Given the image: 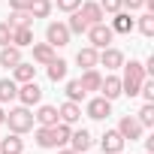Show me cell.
Returning a JSON list of instances; mask_svg holds the SVG:
<instances>
[{
    "label": "cell",
    "instance_id": "8992f818",
    "mask_svg": "<svg viewBox=\"0 0 154 154\" xmlns=\"http://www.w3.org/2000/svg\"><path fill=\"white\" fill-rule=\"evenodd\" d=\"M85 115L94 118V121H106V118L112 115V100H106V97H91L88 106H85Z\"/></svg>",
    "mask_w": 154,
    "mask_h": 154
},
{
    "label": "cell",
    "instance_id": "6da1fadb",
    "mask_svg": "<svg viewBox=\"0 0 154 154\" xmlns=\"http://www.w3.org/2000/svg\"><path fill=\"white\" fill-rule=\"evenodd\" d=\"M124 75H121V94H127V97H139V88H142V82L148 79V72H145V66L139 63V60H124Z\"/></svg>",
    "mask_w": 154,
    "mask_h": 154
},
{
    "label": "cell",
    "instance_id": "ac0fdd59",
    "mask_svg": "<svg viewBox=\"0 0 154 154\" xmlns=\"http://www.w3.org/2000/svg\"><path fill=\"white\" fill-rule=\"evenodd\" d=\"M0 154H24V139L18 133H9L6 139H0Z\"/></svg>",
    "mask_w": 154,
    "mask_h": 154
},
{
    "label": "cell",
    "instance_id": "d4e9b609",
    "mask_svg": "<svg viewBox=\"0 0 154 154\" xmlns=\"http://www.w3.org/2000/svg\"><path fill=\"white\" fill-rule=\"evenodd\" d=\"M69 133H72V127H69V124H63V121L51 124V136H54V145H57V148H63V145L69 142Z\"/></svg>",
    "mask_w": 154,
    "mask_h": 154
},
{
    "label": "cell",
    "instance_id": "83f0119b",
    "mask_svg": "<svg viewBox=\"0 0 154 154\" xmlns=\"http://www.w3.org/2000/svg\"><path fill=\"white\" fill-rule=\"evenodd\" d=\"M88 94H85V88H82V82L79 79H69L66 82V100H72V103H82Z\"/></svg>",
    "mask_w": 154,
    "mask_h": 154
},
{
    "label": "cell",
    "instance_id": "d6986e66",
    "mask_svg": "<svg viewBox=\"0 0 154 154\" xmlns=\"http://www.w3.org/2000/svg\"><path fill=\"white\" fill-rule=\"evenodd\" d=\"M97 48L94 45H85V48H79V54H75V63H79L82 69H94L97 66Z\"/></svg>",
    "mask_w": 154,
    "mask_h": 154
},
{
    "label": "cell",
    "instance_id": "9c48e42d",
    "mask_svg": "<svg viewBox=\"0 0 154 154\" xmlns=\"http://www.w3.org/2000/svg\"><path fill=\"white\" fill-rule=\"evenodd\" d=\"M79 12H82V18H85L88 24H100V21H106V12H103V6L97 3V0H82Z\"/></svg>",
    "mask_w": 154,
    "mask_h": 154
},
{
    "label": "cell",
    "instance_id": "7c38bea8",
    "mask_svg": "<svg viewBox=\"0 0 154 154\" xmlns=\"http://www.w3.org/2000/svg\"><path fill=\"white\" fill-rule=\"evenodd\" d=\"M57 118L63 121V124H79L82 121V106L79 103H72V100H66V103H60V109H57Z\"/></svg>",
    "mask_w": 154,
    "mask_h": 154
},
{
    "label": "cell",
    "instance_id": "ba28073f",
    "mask_svg": "<svg viewBox=\"0 0 154 154\" xmlns=\"http://www.w3.org/2000/svg\"><path fill=\"white\" fill-rule=\"evenodd\" d=\"M15 100H18L21 106H30V109L39 106V100H42V88L36 85V79H33V82H24V85L18 88V97H15Z\"/></svg>",
    "mask_w": 154,
    "mask_h": 154
},
{
    "label": "cell",
    "instance_id": "277c9868",
    "mask_svg": "<svg viewBox=\"0 0 154 154\" xmlns=\"http://www.w3.org/2000/svg\"><path fill=\"white\" fill-rule=\"evenodd\" d=\"M88 39H91V45L100 51V48H106V45H112V39H115V30L106 24V21H100V24H91L88 30Z\"/></svg>",
    "mask_w": 154,
    "mask_h": 154
},
{
    "label": "cell",
    "instance_id": "30bf717a",
    "mask_svg": "<svg viewBox=\"0 0 154 154\" xmlns=\"http://www.w3.org/2000/svg\"><path fill=\"white\" fill-rule=\"evenodd\" d=\"M100 145H103V154H121L124 151V136L118 130H106L100 136Z\"/></svg>",
    "mask_w": 154,
    "mask_h": 154
},
{
    "label": "cell",
    "instance_id": "1f68e13d",
    "mask_svg": "<svg viewBox=\"0 0 154 154\" xmlns=\"http://www.w3.org/2000/svg\"><path fill=\"white\" fill-rule=\"evenodd\" d=\"M136 121L142 127H154V103H145L139 112H136Z\"/></svg>",
    "mask_w": 154,
    "mask_h": 154
},
{
    "label": "cell",
    "instance_id": "b9f144b4",
    "mask_svg": "<svg viewBox=\"0 0 154 154\" xmlns=\"http://www.w3.org/2000/svg\"><path fill=\"white\" fill-rule=\"evenodd\" d=\"M85 154H88V151H85Z\"/></svg>",
    "mask_w": 154,
    "mask_h": 154
},
{
    "label": "cell",
    "instance_id": "ab89813d",
    "mask_svg": "<svg viewBox=\"0 0 154 154\" xmlns=\"http://www.w3.org/2000/svg\"><path fill=\"white\" fill-rule=\"evenodd\" d=\"M0 124H6V112H3V106H0Z\"/></svg>",
    "mask_w": 154,
    "mask_h": 154
},
{
    "label": "cell",
    "instance_id": "74e56055",
    "mask_svg": "<svg viewBox=\"0 0 154 154\" xmlns=\"http://www.w3.org/2000/svg\"><path fill=\"white\" fill-rule=\"evenodd\" d=\"M9 9H30V0H9Z\"/></svg>",
    "mask_w": 154,
    "mask_h": 154
},
{
    "label": "cell",
    "instance_id": "5bb4252c",
    "mask_svg": "<svg viewBox=\"0 0 154 154\" xmlns=\"http://www.w3.org/2000/svg\"><path fill=\"white\" fill-rule=\"evenodd\" d=\"M100 97H106V100H118L121 97V75H106L100 82Z\"/></svg>",
    "mask_w": 154,
    "mask_h": 154
},
{
    "label": "cell",
    "instance_id": "60d3db41",
    "mask_svg": "<svg viewBox=\"0 0 154 154\" xmlns=\"http://www.w3.org/2000/svg\"><path fill=\"white\" fill-rule=\"evenodd\" d=\"M145 154H151V151H145Z\"/></svg>",
    "mask_w": 154,
    "mask_h": 154
},
{
    "label": "cell",
    "instance_id": "d6a6232c",
    "mask_svg": "<svg viewBox=\"0 0 154 154\" xmlns=\"http://www.w3.org/2000/svg\"><path fill=\"white\" fill-rule=\"evenodd\" d=\"M139 94L145 97V103H154V82H151V79H145V82H142V88H139Z\"/></svg>",
    "mask_w": 154,
    "mask_h": 154
},
{
    "label": "cell",
    "instance_id": "7a4b0ae2",
    "mask_svg": "<svg viewBox=\"0 0 154 154\" xmlns=\"http://www.w3.org/2000/svg\"><path fill=\"white\" fill-rule=\"evenodd\" d=\"M6 124H9V133H18V136H24V133H30L33 130V109L30 106H15V109H9L6 112Z\"/></svg>",
    "mask_w": 154,
    "mask_h": 154
},
{
    "label": "cell",
    "instance_id": "d590c367",
    "mask_svg": "<svg viewBox=\"0 0 154 154\" xmlns=\"http://www.w3.org/2000/svg\"><path fill=\"white\" fill-rule=\"evenodd\" d=\"M79 6H82V0H57V9L60 12H75Z\"/></svg>",
    "mask_w": 154,
    "mask_h": 154
},
{
    "label": "cell",
    "instance_id": "44dd1931",
    "mask_svg": "<svg viewBox=\"0 0 154 154\" xmlns=\"http://www.w3.org/2000/svg\"><path fill=\"white\" fill-rule=\"evenodd\" d=\"M82 88H85V94H91V91H100V82H103V75H100V69L94 66V69H85L82 72Z\"/></svg>",
    "mask_w": 154,
    "mask_h": 154
},
{
    "label": "cell",
    "instance_id": "2e32d148",
    "mask_svg": "<svg viewBox=\"0 0 154 154\" xmlns=\"http://www.w3.org/2000/svg\"><path fill=\"white\" fill-rule=\"evenodd\" d=\"M33 121L39 124V127H51V124H57L60 118H57V106H39L36 112H33Z\"/></svg>",
    "mask_w": 154,
    "mask_h": 154
},
{
    "label": "cell",
    "instance_id": "5b68a950",
    "mask_svg": "<svg viewBox=\"0 0 154 154\" xmlns=\"http://www.w3.org/2000/svg\"><path fill=\"white\" fill-rule=\"evenodd\" d=\"M97 66H106V69H121L124 66V51L121 48H115V45H106V48H100V54H97Z\"/></svg>",
    "mask_w": 154,
    "mask_h": 154
},
{
    "label": "cell",
    "instance_id": "484cf974",
    "mask_svg": "<svg viewBox=\"0 0 154 154\" xmlns=\"http://www.w3.org/2000/svg\"><path fill=\"white\" fill-rule=\"evenodd\" d=\"M51 9H54L51 0H30V9H27V12H30L33 18H48Z\"/></svg>",
    "mask_w": 154,
    "mask_h": 154
},
{
    "label": "cell",
    "instance_id": "f546056e",
    "mask_svg": "<svg viewBox=\"0 0 154 154\" xmlns=\"http://www.w3.org/2000/svg\"><path fill=\"white\" fill-rule=\"evenodd\" d=\"M33 139H36L39 148H57V145H54V136H51V127H36Z\"/></svg>",
    "mask_w": 154,
    "mask_h": 154
},
{
    "label": "cell",
    "instance_id": "3957f363",
    "mask_svg": "<svg viewBox=\"0 0 154 154\" xmlns=\"http://www.w3.org/2000/svg\"><path fill=\"white\" fill-rule=\"evenodd\" d=\"M69 27H66V21H51L48 27H45V42L51 45V48H63V45H69Z\"/></svg>",
    "mask_w": 154,
    "mask_h": 154
},
{
    "label": "cell",
    "instance_id": "e0dca14e",
    "mask_svg": "<svg viewBox=\"0 0 154 154\" xmlns=\"http://www.w3.org/2000/svg\"><path fill=\"white\" fill-rule=\"evenodd\" d=\"M66 69H69V66H66L63 57H51V60L45 63V72H48L51 82H63V79H66Z\"/></svg>",
    "mask_w": 154,
    "mask_h": 154
},
{
    "label": "cell",
    "instance_id": "f35d334b",
    "mask_svg": "<svg viewBox=\"0 0 154 154\" xmlns=\"http://www.w3.org/2000/svg\"><path fill=\"white\" fill-rule=\"evenodd\" d=\"M57 154H79V151H72V148H60Z\"/></svg>",
    "mask_w": 154,
    "mask_h": 154
},
{
    "label": "cell",
    "instance_id": "8fae6325",
    "mask_svg": "<svg viewBox=\"0 0 154 154\" xmlns=\"http://www.w3.org/2000/svg\"><path fill=\"white\" fill-rule=\"evenodd\" d=\"M12 79H15L18 85L33 82V79H36V63H33V60H18V63L12 66Z\"/></svg>",
    "mask_w": 154,
    "mask_h": 154
},
{
    "label": "cell",
    "instance_id": "52a82bcc",
    "mask_svg": "<svg viewBox=\"0 0 154 154\" xmlns=\"http://www.w3.org/2000/svg\"><path fill=\"white\" fill-rule=\"evenodd\" d=\"M118 133L124 136V142H136V139H142L145 127L136 121V115H124V118L118 121Z\"/></svg>",
    "mask_w": 154,
    "mask_h": 154
},
{
    "label": "cell",
    "instance_id": "836d02e7",
    "mask_svg": "<svg viewBox=\"0 0 154 154\" xmlns=\"http://www.w3.org/2000/svg\"><path fill=\"white\" fill-rule=\"evenodd\" d=\"M9 42H12V27H9L6 21H0V48L9 45Z\"/></svg>",
    "mask_w": 154,
    "mask_h": 154
},
{
    "label": "cell",
    "instance_id": "9a60e30c",
    "mask_svg": "<svg viewBox=\"0 0 154 154\" xmlns=\"http://www.w3.org/2000/svg\"><path fill=\"white\" fill-rule=\"evenodd\" d=\"M115 33H133V27H136V18H130V12H115V18H112V24H109Z\"/></svg>",
    "mask_w": 154,
    "mask_h": 154
},
{
    "label": "cell",
    "instance_id": "8d00e7d4",
    "mask_svg": "<svg viewBox=\"0 0 154 154\" xmlns=\"http://www.w3.org/2000/svg\"><path fill=\"white\" fill-rule=\"evenodd\" d=\"M142 6H145V0H121V9H130V12H136Z\"/></svg>",
    "mask_w": 154,
    "mask_h": 154
},
{
    "label": "cell",
    "instance_id": "4fadbf2b",
    "mask_svg": "<svg viewBox=\"0 0 154 154\" xmlns=\"http://www.w3.org/2000/svg\"><path fill=\"white\" fill-rule=\"evenodd\" d=\"M69 145H72V151H79V154H85V151H91V145H94V136L82 127V130H72L69 133Z\"/></svg>",
    "mask_w": 154,
    "mask_h": 154
},
{
    "label": "cell",
    "instance_id": "cb8c5ba5",
    "mask_svg": "<svg viewBox=\"0 0 154 154\" xmlns=\"http://www.w3.org/2000/svg\"><path fill=\"white\" fill-rule=\"evenodd\" d=\"M18 97V82L15 79H0V103H12Z\"/></svg>",
    "mask_w": 154,
    "mask_h": 154
},
{
    "label": "cell",
    "instance_id": "4dcf8cb0",
    "mask_svg": "<svg viewBox=\"0 0 154 154\" xmlns=\"http://www.w3.org/2000/svg\"><path fill=\"white\" fill-rule=\"evenodd\" d=\"M136 27H139V33H142V36H154V12H145V15H139Z\"/></svg>",
    "mask_w": 154,
    "mask_h": 154
},
{
    "label": "cell",
    "instance_id": "4316f807",
    "mask_svg": "<svg viewBox=\"0 0 154 154\" xmlns=\"http://www.w3.org/2000/svg\"><path fill=\"white\" fill-rule=\"evenodd\" d=\"M66 27H69V33L82 36V33H85V30H88L91 24H88V21L82 18V12H79V9H75V12H69V21H66Z\"/></svg>",
    "mask_w": 154,
    "mask_h": 154
},
{
    "label": "cell",
    "instance_id": "603a6c76",
    "mask_svg": "<svg viewBox=\"0 0 154 154\" xmlns=\"http://www.w3.org/2000/svg\"><path fill=\"white\" fill-rule=\"evenodd\" d=\"M30 48H33V63H39V66H45V63L54 57V48H51L48 42H33Z\"/></svg>",
    "mask_w": 154,
    "mask_h": 154
},
{
    "label": "cell",
    "instance_id": "f1b7e54d",
    "mask_svg": "<svg viewBox=\"0 0 154 154\" xmlns=\"http://www.w3.org/2000/svg\"><path fill=\"white\" fill-rule=\"evenodd\" d=\"M6 24H9V27H24V24H33V15H30L27 9H12V15H9Z\"/></svg>",
    "mask_w": 154,
    "mask_h": 154
},
{
    "label": "cell",
    "instance_id": "7402d4cb",
    "mask_svg": "<svg viewBox=\"0 0 154 154\" xmlns=\"http://www.w3.org/2000/svg\"><path fill=\"white\" fill-rule=\"evenodd\" d=\"M18 60H21V48L18 45H3V48H0V66L12 69Z\"/></svg>",
    "mask_w": 154,
    "mask_h": 154
},
{
    "label": "cell",
    "instance_id": "ffe728a7",
    "mask_svg": "<svg viewBox=\"0 0 154 154\" xmlns=\"http://www.w3.org/2000/svg\"><path fill=\"white\" fill-rule=\"evenodd\" d=\"M12 45H18V48L33 45V27H30V24H24V27H12Z\"/></svg>",
    "mask_w": 154,
    "mask_h": 154
},
{
    "label": "cell",
    "instance_id": "e575fe53",
    "mask_svg": "<svg viewBox=\"0 0 154 154\" xmlns=\"http://www.w3.org/2000/svg\"><path fill=\"white\" fill-rule=\"evenodd\" d=\"M97 3H100V6H103V12H109V15L121 12V0H97Z\"/></svg>",
    "mask_w": 154,
    "mask_h": 154
}]
</instances>
